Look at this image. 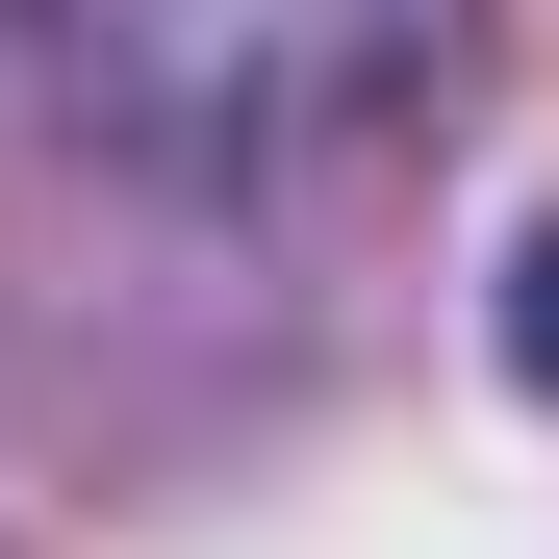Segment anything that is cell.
Returning a JSON list of instances; mask_svg holds the SVG:
<instances>
[{"label":"cell","instance_id":"6da1fadb","mask_svg":"<svg viewBox=\"0 0 559 559\" xmlns=\"http://www.w3.org/2000/svg\"><path fill=\"white\" fill-rule=\"evenodd\" d=\"M26 76L204 229H356L457 153L484 0H26Z\"/></svg>","mask_w":559,"mask_h":559},{"label":"cell","instance_id":"7a4b0ae2","mask_svg":"<svg viewBox=\"0 0 559 559\" xmlns=\"http://www.w3.org/2000/svg\"><path fill=\"white\" fill-rule=\"evenodd\" d=\"M509 382H534V407H559V229H534V254H509Z\"/></svg>","mask_w":559,"mask_h":559}]
</instances>
